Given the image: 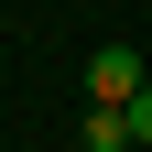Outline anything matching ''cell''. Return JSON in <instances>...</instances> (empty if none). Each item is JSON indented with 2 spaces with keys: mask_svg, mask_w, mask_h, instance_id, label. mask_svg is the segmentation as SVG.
<instances>
[{
  "mask_svg": "<svg viewBox=\"0 0 152 152\" xmlns=\"http://www.w3.org/2000/svg\"><path fill=\"white\" fill-rule=\"evenodd\" d=\"M120 120H130V141H152V87H141V98L120 109Z\"/></svg>",
  "mask_w": 152,
  "mask_h": 152,
  "instance_id": "3957f363",
  "label": "cell"
},
{
  "mask_svg": "<svg viewBox=\"0 0 152 152\" xmlns=\"http://www.w3.org/2000/svg\"><path fill=\"white\" fill-rule=\"evenodd\" d=\"M152 87V54H130V44H98L87 54V109H130Z\"/></svg>",
  "mask_w": 152,
  "mask_h": 152,
  "instance_id": "6da1fadb",
  "label": "cell"
},
{
  "mask_svg": "<svg viewBox=\"0 0 152 152\" xmlns=\"http://www.w3.org/2000/svg\"><path fill=\"white\" fill-rule=\"evenodd\" d=\"M87 152H130V120L120 109H87Z\"/></svg>",
  "mask_w": 152,
  "mask_h": 152,
  "instance_id": "7a4b0ae2",
  "label": "cell"
}]
</instances>
